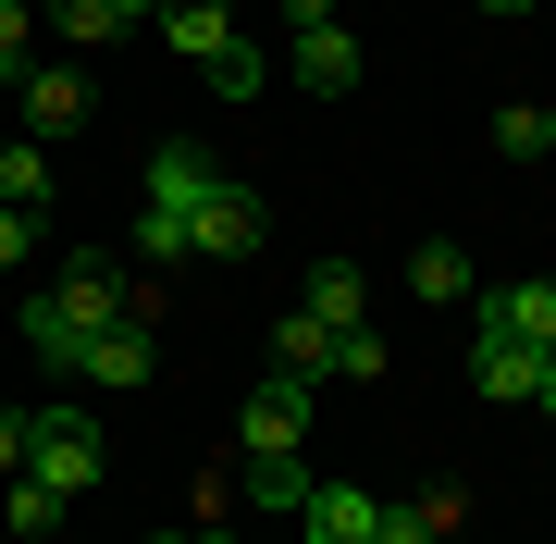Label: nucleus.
<instances>
[{"mask_svg": "<svg viewBox=\"0 0 556 544\" xmlns=\"http://www.w3.org/2000/svg\"><path fill=\"white\" fill-rule=\"evenodd\" d=\"M112 322H124V273H100V248H87L62 284H38V298H25V346H38V359H62V371H75Z\"/></svg>", "mask_w": 556, "mask_h": 544, "instance_id": "1", "label": "nucleus"}, {"mask_svg": "<svg viewBox=\"0 0 556 544\" xmlns=\"http://www.w3.org/2000/svg\"><path fill=\"white\" fill-rule=\"evenodd\" d=\"M100 421L87 408H25V483H50V495H87L100 483Z\"/></svg>", "mask_w": 556, "mask_h": 544, "instance_id": "2", "label": "nucleus"}, {"mask_svg": "<svg viewBox=\"0 0 556 544\" xmlns=\"http://www.w3.org/2000/svg\"><path fill=\"white\" fill-rule=\"evenodd\" d=\"M236 458H309V383L260 371V396L236 408Z\"/></svg>", "mask_w": 556, "mask_h": 544, "instance_id": "3", "label": "nucleus"}, {"mask_svg": "<svg viewBox=\"0 0 556 544\" xmlns=\"http://www.w3.org/2000/svg\"><path fill=\"white\" fill-rule=\"evenodd\" d=\"M260 236H273V199H260V186H248V174H223V186H211V199H199V211H186V248H199V261H248V248H260Z\"/></svg>", "mask_w": 556, "mask_h": 544, "instance_id": "4", "label": "nucleus"}, {"mask_svg": "<svg viewBox=\"0 0 556 544\" xmlns=\"http://www.w3.org/2000/svg\"><path fill=\"white\" fill-rule=\"evenodd\" d=\"M13 100H25V137H62V124H87V75L75 62H13Z\"/></svg>", "mask_w": 556, "mask_h": 544, "instance_id": "5", "label": "nucleus"}, {"mask_svg": "<svg viewBox=\"0 0 556 544\" xmlns=\"http://www.w3.org/2000/svg\"><path fill=\"white\" fill-rule=\"evenodd\" d=\"M149 25H161V38H174L186 62H199V75H211V62H223V50L248 38V25H236V0H161Z\"/></svg>", "mask_w": 556, "mask_h": 544, "instance_id": "6", "label": "nucleus"}, {"mask_svg": "<svg viewBox=\"0 0 556 544\" xmlns=\"http://www.w3.org/2000/svg\"><path fill=\"white\" fill-rule=\"evenodd\" d=\"M470 383H482L495 408H532V396H544V346H519V334H482V346H470Z\"/></svg>", "mask_w": 556, "mask_h": 544, "instance_id": "7", "label": "nucleus"}, {"mask_svg": "<svg viewBox=\"0 0 556 544\" xmlns=\"http://www.w3.org/2000/svg\"><path fill=\"white\" fill-rule=\"evenodd\" d=\"M211 186H223V162H211V149H186V137H174V149H149V199H137V211H174V223H186V211L211 199Z\"/></svg>", "mask_w": 556, "mask_h": 544, "instance_id": "8", "label": "nucleus"}, {"mask_svg": "<svg viewBox=\"0 0 556 544\" xmlns=\"http://www.w3.org/2000/svg\"><path fill=\"white\" fill-rule=\"evenodd\" d=\"M482 334H519V346H556V273H519L482 298Z\"/></svg>", "mask_w": 556, "mask_h": 544, "instance_id": "9", "label": "nucleus"}, {"mask_svg": "<svg viewBox=\"0 0 556 544\" xmlns=\"http://www.w3.org/2000/svg\"><path fill=\"white\" fill-rule=\"evenodd\" d=\"M371 520H383V495H358V483H309V507H298L309 544H371Z\"/></svg>", "mask_w": 556, "mask_h": 544, "instance_id": "10", "label": "nucleus"}, {"mask_svg": "<svg viewBox=\"0 0 556 544\" xmlns=\"http://www.w3.org/2000/svg\"><path fill=\"white\" fill-rule=\"evenodd\" d=\"M298 87H309V100H346V87H358V38H346V25H309V38H298Z\"/></svg>", "mask_w": 556, "mask_h": 544, "instance_id": "11", "label": "nucleus"}, {"mask_svg": "<svg viewBox=\"0 0 556 544\" xmlns=\"http://www.w3.org/2000/svg\"><path fill=\"white\" fill-rule=\"evenodd\" d=\"M75 371H100V383H149V371H161V322H112Z\"/></svg>", "mask_w": 556, "mask_h": 544, "instance_id": "12", "label": "nucleus"}, {"mask_svg": "<svg viewBox=\"0 0 556 544\" xmlns=\"http://www.w3.org/2000/svg\"><path fill=\"white\" fill-rule=\"evenodd\" d=\"M298 309H309V322H321V334H346V322H371V284H358V261H321Z\"/></svg>", "mask_w": 556, "mask_h": 544, "instance_id": "13", "label": "nucleus"}, {"mask_svg": "<svg viewBox=\"0 0 556 544\" xmlns=\"http://www.w3.org/2000/svg\"><path fill=\"white\" fill-rule=\"evenodd\" d=\"M470 284H482V273H470V248H457V236H433V248L408 261V298H433V309H445V298H470Z\"/></svg>", "mask_w": 556, "mask_h": 544, "instance_id": "14", "label": "nucleus"}, {"mask_svg": "<svg viewBox=\"0 0 556 544\" xmlns=\"http://www.w3.org/2000/svg\"><path fill=\"white\" fill-rule=\"evenodd\" d=\"M236 495H248V507H285V520H298V507H309V470H298V458H236Z\"/></svg>", "mask_w": 556, "mask_h": 544, "instance_id": "15", "label": "nucleus"}, {"mask_svg": "<svg viewBox=\"0 0 556 544\" xmlns=\"http://www.w3.org/2000/svg\"><path fill=\"white\" fill-rule=\"evenodd\" d=\"M62 507H75V495H50V483H25V470H13V483H0V520H13L25 544H50V532H62Z\"/></svg>", "mask_w": 556, "mask_h": 544, "instance_id": "16", "label": "nucleus"}, {"mask_svg": "<svg viewBox=\"0 0 556 544\" xmlns=\"http://www.w3.org/2000/svg\"><path fill=\"white\" fill-rule=\"evenodd\" d=\"M445 520H457V495H408V507L371 520V544H445Z\"/></svg>", "mask_w": 556, "mask_h": 544, "instance_id": "17", "label": "nucleus"}, {"mask_svg": "<svg viewBox=\"0 0 556 544\" xmlns=\"http://www.w3.org/2000/svg\"><path fill=\"white\" fill-rule=\"evenodd\" d=\"M38 199H50V149L13 137V149H0V211H38Z\"/></svg>", "mask_w": 556, "mask_h": 544, "instance_id": "18", "label": "nucleus"}, {"mask_svg": "<svg viewBox=\"0 0 556 544\" xmlns=\"http://www.w3.org/2000/svg\"><path fill=\"white\" fill-rule=\"evenodd\" d=\"M321 359H334V334H321L309 309H285V334H273V371H298V383H321Z\"/></svg>", "mask_w": 556, "mask_h": 544, "instance_id": "19", "label": "nucleus"}, {"mask_svg": "<svg viewBox=\"0 0 556 544\" xmlns=\"http://www.w3.org/2000/svg\"><path fill=\"white\" fill-rule=\"evenodd\" d=\"M211 87H223V100H260V87H273V50H260V38H236V50L211 62Z\"/></svg>", "mask_w": 556, "mask_h": 544, "instance_id": "20", "label": "nucleus"}, {"mask_svg": "<svg viewBox=\"0 0 556 544\" xmlns=\"http://www.w3.org/2000/svg\"><path fill=\"white\" fill-rule=\"evenodd\" d=\"M137 261H149V273H186L199 248H186V223H174V211H137Z\"/></svg>", "mask_w": 556, "mask_h": 544, "instance_id": "21", "label": "nucleus"}, {"mask_svg": "<svg viewBox=\"0 0 556 544\" xmlns=\"http://www.w3.org/2000/svg\"><path fill=\"white\" fill-rule=\"evenodd\" d=\"M495 149H507V162H544V100H507L495 112Z\"/></svg>", "mask_w": 556, "mask_h": 544, "instance_id": "22", "label": "nucleus"}, {"mask_svg": "<svg viewBox=\"0 0 556 544\" xmlns=\"http://www.w3.org/2000/svg\"><path fill=\"white\" fill-rule=\"evenodd\" d=\"M321 371H346V383H383V334H371V322H346V334H334V359H321Z\"/></svg>", "mask_w": 556, "mask_h": 544, "instance_id": "23", "label": "nucleus"}, {"mask_svg": "<svg viewBox=\"0 0 556 544\" xmlns=\"http://www.w3.org/2000/svg\"><path fill=\"white\" fill-rule=\"evenodd\" d=\"M50 25H62V38H75V50H100V38H124V25H112V0H50Z\"/></svg>", "mask_w": 556, "mask_h": 544, "instance_id": "24", "label": "nucleus"}, {"mask_svg": "<svg viewBox=\"0 0 556 544\" xmlns=\"http://www.w3.org/2000/svg\"><path fill=\"white\" fill-rule=\"evenodd\" d=\"M38 261V211H0V273H25Z\"/></svg>", "mask_w": 556, "mask_h": 544, "instance_id": "25", "label": "nucleus"}, {"mask_svg": "<svg viewBox=\"0 0 556 544\" xmlns=\"http://www.w3.org/2000/svg\"><path fill=\"white\" fill-rule=\"evenodd\" d=\"M25 38H38V13H25V0H0V75L25 62Z\"/></svg>", "mask_w": 556, "mask_h": 544, "instance_id": "26", "label": "nucleus"}, {"mask_svg": "<svg viewBox=\"0 0 556 544\" xmlns=\"http://www.w3.org/2000/svg\"><path fill=\"white\" fill-rule=\"evenodd\" d=\"M25 470V408H0V483Z\"/></svg>", "mask_w": 556, "mask_h": 544, "instance_id": "27", "label": "nucleus"}, {"mask_svg": "<svg viewBox=\"0 0 556 544\" xmlns=\"http://www.w3.org/2000/svg\"><path fill=\"white\" fill-rule=\"evenodd\" d=\"M285 25H298V38H309V25H334V0H285Z\"/></svg>", "mask_w": 556, "mask_h": 544, "instance_id": "28", "label": "nucleus"}, {"mask_svg": "<svg viewBox=\"0 0 556 544\" xmlns=\"http://www.w3.org/2000/svg\"><path fill=\"white\" fill-rule=\"evenodd\" d=\"M149 544H236V532H223V520H199V532H149Z\"/></svg>", "mask_w": 556, "mask_h": 544, "instance_id": "29", "label": "nucleus"}, {"mask_svg": "<svg viewBox=\"0 0 556 544\" xmlns=\"http://www.w3.org/2000/svg\"><path fill=\"white\" fill-rule=\"evenodd\" d=\"M149 13H161V0H112V25H149Z\"/></svg>", "mask_w": 556, "mask_h": 544, "instance_id": "30", "label": "nucleus"}, {"mask_svg": "<svg viewBox=\"0 0 556 544\" xmlns=\"http://www.w3.org/2000/svg\"><path fill=\"white\" fill-rule=\"evenodd\" d=\"M532 408H544V421H556V346H544V396H532Z\"/></svg>", "mask_w": 556, "mask_h": 544, "instance_id": "31", "label": "nucleus"}, {"mask_svg": "<svg viewBox=\"0 0 556 544\" xmlns=\"http://www.w3.org/2000/svg\"><path fill=\"white\" fill-rule=\"evenodd\" d=\"M470 13H495V25H507V13H532V0H470Z\"/></svg>", "mask_w": 556, "mask_h": 544, "instance_id": "32", "label": "nucleus"}, {"mask_svg": "<svg viewBox=\"0 0 556 544\" xmlns=\"http://www.w3.org/2000/svg\"><path fill=\"white\" fill-rule=\"evenodd\" d=\"M544 162H556V100H544Z\"/></svg>", "mask_w": 556, "mask_h": 544, "instance_id": "33", "label": "nucleus"}]
</instances>
